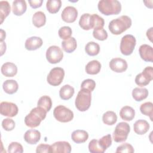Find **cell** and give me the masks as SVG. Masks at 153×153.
<instances>
[{
  "label": "cell",
  "instance_id": "1",
  "mask_svg": "<svg viewBox=\"0 0 153 153\" xmlns=\"http://www.w3.org/2000/svg\"><path fill=\"white\" fill-rule=\"evenodd\" d=\"M131 26V20L127 16H121L111 20L108 26L109 30L114 35H120Z\"/></svg>",
  "mask_w": 153,
  "mask_h": 153
},
{
  "label": "cell",
  "instance_id": "2",
  "mask_svg": "<svg viewBox=\"0 0 153 153\" xmlns=\"http://www.w3.org/2000/svg\"><path fill=\"white\" fill-rule=\"evenodd\" d=\"M47 112L44 109L41 107L37 106L33 108L25 118L26 126L30 128H35L39 126L41 122L45 118Z\"/></svg>",
  "mask_w": 153,
  "mask_h": 153
},
{
  "label": "cell",
  "instance_id": "3",
  "mask_svg": "<svg viewBox=\"0 0 153 153\" xmlns=\"http://www.w3.org/2000/svg\"><path fill=\"white\" fill-rule=\"evenodd\" d=\"M99 11L105 16L118 14L121 10V3L117 0H101L97 5Z\"/></svg>",
  "mask_w": 153,
  "mask_h": 153
},
{
  "label": "cell",
  "instance_id": "4",
  "mask_svg": "<svg viewBox=\"0 0 153 153\" xmlns=\"http://www.w3.org/2000/svg\"><path fill=\"white\" fill-rule=\"evenodd\" d=\"M91 102V91L87 89L81 88L75 99V104L76 109L81 112L86 111L89 109Z\"/></svg>",
  "mask_w": 153,
  "mask_h": 153
},
{
  "label": "cell",
  "instance_id": "5",
  "mask_svg": "<svg viewBox=\"0 0 153 153\" xmlns=\"http://www.w3.org/2000/svg\"><path fill=\"white\" fill-rule=\"evenodd\" d=\"M130 131V127L128 123L120 122L115 127L113 132V139L115 142L120 143L127 140Z\"/></svg>",
  "mask_w": 153,
  "mask_h": 153
},
{
  "label": "cell",
  "instance_id": "6",
  "mask_svg": "<svg viewBox=\"0 0 153 153\" xmlns=\"http://www.w3.org/2000/svg\"><path fill=\"white\" fill-rule=\"evenodd\" d=\"M136 44L135 37L130 34H127L122 37L120 43V51L124 56L132 54Z\"/></svg>",
  "mask_w": 153,
  "mask_h": 153
},
{
  "label": "cell",
  "instance_id": "7",
  "mask_svg": "<svg viewBox=\"0 0 153 153\" xmlns=\"http://www.w3.org/2000/svg\"><path fill=\"white\" fill-rule=\"evenodd\" d=\"M54 117L61 123H68L74 118V113L69 108L63 105H58L53 111Z\"/></svg>",
  "mask_w": 153,
  "mask_h": 153
},
{
  "label": "cell",
  "instance_id": "8",
  "mask_svg": "<svg viewBox=\"0 0 153 153\" xmlns=\"http://www.w3.org/2000/svg\"><path fill=\"white\" fill-rule=\"evenodd\" d=\"M65 71L60 67H56L51 69L47 75V81L48 83L53 86L59 85L63 80Z\"/></svg>",
  "mask_w": 153,
  "mask_h": 153
},
{
  "label": "cell",
  "instance_id": "9",
  "mask_svg": "<svg viewBox=\"0 0 153 153\" xmlns=\"http://www.w3.org/2000/svg\"><path fill=\"white\" fill-rule=\"evenodd\" d=\"M63 57V53L61 48L56 45H51L46 51V59L51 64L59 63Z\"/></svg>",
  "mask_w": 153,
  "mask_h": 153
},
{
  "label": "cell",
  "instance_id": "10",
  "mask_svg": "<svg viewBox=\"0 0 153 153\" xmlns=\"http://www.w3.org/2000/svg\"><path fill=\"white\" fill-rule=\"evenodd\" d=\"M153 79V69L152 66L146 67L142 73L137 74L135 78L136 84L140 87L147 85Z\"/></svg>",
  "mask_w": 153,
  "mask_h": 153
},
{
  "label": "cell",
  "instance_id": "11",
  "mask_svg": "<svg viewBox=\"0 0 153 153\" xmlns=\"http://www.w3.org/2000/svg\"><path fill=\"white\" fill-rule=\"evenodd\" d=\"M17 106L12 102H2L0 104V112L3 116L14 117L18 114Z\"/></svg>",
  "mask_w": 153,
  "mask_h": 153
},
{
  "label": "cell",
  "instance_id": "12",
  "mask_svg": "<svg viewBox=\"0 0 153 153\" xmlns=\"http://www.w3.org/2000/svg\"><path fill=\"white\" fill-rule=\"evenodd\" d=\"M111 69L117 73H122L127 69L128 65L126 60L116 57L111 59L109 63Z\"/></svg>",
  "mask_w": 153,
  "mask_h": 153
},
{
  "label": "cell",
  "instance_id": "13",
  "mask_svg": "<svg viewBox=\"0 0 153 153\" xmlns=\"http://www.w3.org/2000/svg\"><path fill=\"white\" fill-rule=\"evenodd\" d=\"M78 17L77 10L72 6H68L64 8L61 17L62 20L66 23L74 22Z\"/></svg>",
  "mask_w": 153,
  "mask_h": 153
},
{
  "label": "cell",
  "instance_id": "14",
  "mask_svg": "<svg viewBox=\"0 0 153 153\" xmlns=\"http://www.w3.org/2000/svg\"><path fill=\"white\" fill-rule=\"evenodd\" d=\"M71 146L66 141H58L51 145V152L53 153H70Z\"/></svg>",
  "mask_w": 153,
  "mask_h": 153
},
{
  "label": "cell",
  "instance_id": "15",
  "mask_svg": "<svg viewBox=\"0 0 153 153\" xmlns=\"http://www.w3.org/2000/svg\"><path fill=\"white\" fill-rule=\"evenodd\" d=\"M139 53L142 60L145 62H152L153 61V49L148 44H142L139 48Z\"/></svg>",
  "mask_w": 153,
  "mask_h": 153
},
{
  "label": "cell",
  "instance_id": "16",
  "mask_svg": "<svg viewBox=\"0 0 153 153\" xmlns=\"http://www.w3.org/2000/svg\"><path fill=\"white\" fill-rule=\"evenodd\" d=\"M42 39L38 36H31L27 38L25 44V48L29 51H33L39 48L42 45Z\"/></svg>",
  "mask_w": 153,
  "mask_h": 153
},
{
  "label": "cell",
  "instance_id": "17",
  "mask_svg": "<svg viewBox=\"0 0 153 153\" xmlns=\"http://www.w3.org/2000/svg\"><path fill=\"white\" fill-rule=\"evenodd\" d=\"M41 139V133L37 130H29L24 134L25 140L30 145L37 143Z\"/></svg>",
  "mask_w": 153,
  "mask_h": 153
},
{
  "label": "cell",
  "instance_id": "18",
  "mask_svg": "<svg viewBox=\"0 0 153 153\" xmlns=\"http://www.w3.org/2000/svg\"><path fill=\"white\" fill-rule=\"evenodd\" d=\"M1 71L5 76L13 77L17 73V67L12 62H5L2 65Z\"/></svg>",
  "mask_w": 153,
  "mask_h": 153
},
{
  "label": "cell",
  "instance_id": "19",
  "mask_svg": "<svg viewBox=\"0 0 153 153\" xmlns=\"http://www.w3.org/2000/svg\"><path fill=\"white\" fill-rule=\"evenodd\" d=\"M149 124L145 120H137L133 125L134 131L139 135L145 134L149 129Z\"/></svg>",
  "mask_w": 153,
  "mask_h": 153
},
{
  "label": "cell",
  "instance_id": "20",
  "mask_svg": "<svg viewBox=\"0 0 153 153\" xmlns=\"http://www.w3.org/2000/svg\"><path fill=\"white\" fill-rule=\"evenodd\" d=\"M27 9L26 1L24 0H16L13 2L12 11L16 16H19L23 14Z\"/></svg>",
  "mask_w": 153,
  "mask_h": 153
},
{
  "label": "cell",
  "instance_id": "21",
  "mask_svg": "<svg viewBox=\"0 0 153 153\" xmlns=\"http://www.w3.org/2000/svg\"><path fill=\"white\" fill-rule=\"evenodd\" d=\"M71 138L76 143H82L87 141L88 138V134L85 130H76L72 133Z\"/></svg>",
  "mask_w": 153,
  "mask_h": 153
},
{
  "label": "cell",
  "instance_id": "22",
  "mask_svg": "<svg viewBox=\"0 0 153 153\" xmlns=\"http://www.w3.org/2000/svg\"><path fill=\"white\" fill-rule=\"evenodd\" d=\"M4 91L9 94H13L17 92L19 88L17 82L14 79H7L2 84Z\"/></svg>",
  "mask_w": 153,
  "mask_h": 153
},
{
  "label": "cell",
  "instance_id": "23",
  "mask_svg": "<svg viewBox=\"0 0 153 153\" xmlns=\"http://www.w3.org/2000/svg\"><path fill=\"white\" fill-rule=\"evenodd\" d=\"M120 116L124 121H131L134 118L135 111L131 106H124L120 111Z\"/></svg>",
  "mask_w": 153,
  "mask_h": 153
},
{
  "label": "cell",
  "instance_id": "24",
  "mask_svg": "<svg viewBox=\"0 0 153 153\" xmlns=\"http://www.w3.org/2000/svg\"><path fill=\"white\" fill-rule=\"evenodd\" d=\"M100 63L96 60L89 62L85 66V70L87 74L90 75H96L99 73L101 69Z\"/></svg>",
  "mask_w": 153,
  "mask_h": 153
},
{
  "label": "cell",
  "instance_id": "25",
  "mask_svg": "<svg viewBox=\"0 0 153 153\" xmlns=\"http://www.w3.org/2000/svg\"><path fill=\"white\" fill-rule=\"evenodd\" d=\"M79 25L84 30H88L92 29L91 14L88 13L83 14L79 19Z\"/></svg>",
  "mask_w": 153,
  "mask_h": 153
},
{
  "label": "cell",
  "instance_id": "26",
  "mask_svg": "<svg viewBox=\"0 0 153 153\" xmlns=\"http://www.w3.org/2000/svg\"><path fill=\"white\" fill-rule=\"evenodd\" d=\"M77 47L76 41L75 38L71 37L68 39L62 42V47L63 50L68 53H72L75 50Z\"/></svg>",
  "mask_w": 153,
  "mask_h": 153
},
{
  "label": "cell",
  "instance_id": "27",
  "mask_svg": "<svg viewBox=\"0 0 153 153\" xmlns=\"http://www.w3.org/2000/svg\"><path fill=\"white\" fill-rule=\"evenodd\" d=\"M75 93L74 88L72 86L66 84L62 86L59 90L60 97L63 100H69L74 95Z\"/></svg>",
  "mask_w": 153,
  "mask_h": 153
},
{
  "label": "cell",
  "instance_id": "28",
  "mask_svg": "<svg viewBox=\"0 0 153 153\" xmlns=\"http://www.w3.org/2000/svg\"><path fill=\"white\" fill-rule=\"evenodd\" d=\"M148 96V91L145 88L136 87L132 91V97L137 102L145 99Z\"/></svg>",
  "mask_w": 153,
  "mask_h": 153
},
{
  "label": "cell",
  "instance_id": "29",
  "mask_svg": "<svg viewBox=\"0 0 153 153\" xmlns=\"http://www.w3.org/2000/svg\"><path fill=\"white\" fill-rule=\"evenodd\" d=\"M46 22L45 14L42 11H37L32 16V23L36 27H41Z\"/></svg>",
  "mask_w": 153,
  "mask_h": 153
},
{
  "label": "cell",
  "instance_id": "30",
  "mask_svg": "<svg viewBox=\"0 0 153 153\" xmlns=\"http://www.w3.org/2000/svg\"><path fill=\"white\" fill-rule=\"evenodd\" d=\"M10 5L8 1H0V19L1 24H2L4 19L10 13Z\"/></svg>",
  "mask_w": 153,
  "mask_h": 153
},
{
  "label": "cell",
  "instance_id": "31",
  "mask_svg": "<svg viewBox=\"0 0 153 153\" xmlns=\"http://www.w3.org/2000/svg\"><path fill=\"white\" fill-rule=\"evenodd\" d=\"M85 51L88 55L90 56H94L99 54L100 51V46L97 43L90 41L85 45Z\"/></svg>",
  "mask_w": 153,
  "mask_h": 153
},
{
  "label": "cell",
  "instance_id": "32",
  "mask_svg": "<svg viewBox=\"0 0 153 153\" xmlns=\"http://www.w3.org/2000/svg\"><path fill=\"white\" fill-rule=\"evenodd\" d=\"M62 6L60 0H48L46 3V8L48 11L51 14L57 13Z\"/></svg>",
  "mask_w": 153,
  "mask_h": 153
},
{
  "label": "cell",
  "instance_id": "33",
  "mask_svg": "<svg viewBox=\"0 0 153 153\" xmlns=\"http://www.w3.org/2000/svg\"><path fill=\"white\" fill-rule=\"evenodd\" d=\"M102 121L104 124L108 126L114 125L117 121V116L114 111H109L103 114Z\"/></svg>",
  "mask_w": 153,
  "mask_h": 153
},
{
  "label": "cell",
  "instance_id": "34",
  "mask_svg": "<svg viewBox=\"0 0 153 153\" xmlns=\"http://www.w3.org/2000/svg\"><path fill=\"white\" fill-rule=\"evenodd\" d=\"M37 106L41 107L44 109L47 112H48L52 106L51 99L47 95L41 96L38 101Z\"/></svg>",
  "mask_w": 153,
  "mask_h": 153
},
{
  "label": "cell",
  "instance_id": "35",
  "mask_svg": "<svg viewBox=\"0 0 153 153\" xmlns=\"http://www.w3.org/2000/svg\"><path fill=\"white\" fill-rule=\"evenodd\" d=\"M141 113L146 116H148L150 120L152 121L153 115V103L151 102H147L142 103L140 106Z\"/></svg>",
  "mask_w": 153,
  "mask_h": 153
},
{
  "label": "cell",
  "instance_id": "36",
  "mask_svg": "<svg viewBox=\"0 0 153 153\" xmlns=\"http://www.w3.org/2000/svg\"><path fill=\"white\" fill-rule=\"evenodd\" d=\"M92 18V29H96L99 28H103L105 25L104 19L97 15V14H91Z\"/></svg>",
  "mask_w": 153,
  "mask_h": 153
},
{
  "label": "cell",
  "instance_id": "37",
  "mask_svg": "<svg viewBox=\"0 0 153 153\" xmlns=\"http://www.w3.org/2000/svg\"><path fill=\"white\" fill-rule=\"evenodd\" d=\"M98 143L100 146L105 151L112 144L111 135L108 134L103 136L98 140Z\"/></svg>",
  "mask_w": 153,
  "mask_h": 153
},
{
  "label": "cell",
  "instance_id": "38",
  "mask_svg": "<svg viewBox=\"0 0 153 153\" xmlns=\"http://www.w3.org/2000/svg\"><path fill=\"white\" fill-rule=\"evenodd\" d=\"M88 150L91 153H103L105 152L99 145L97 139H93L89 142Z\"/></svg>",
  "mask_w": 153,
  "mask_h": 153
},
{
  "label": "cell",
  "instance_id": "39",
  "mask_svg": "<svg viewBox=\"0 0 153 153\" xmlns=\"http://www.w3.org/2000/svg\"><path fill=\"white\" fill-rule=\"evenodd\" d=\"M93 35L94 38L99 41H104L108 38V33L103 28L94 29Z\"/></svg>",
  "mask_w": 153,
  "mask_h": 153
},
{
  "label": "cell",
  "instance_id": "40",
  "mask_svg": "<svg viewBox=\"0 0 153 153\" xmlns=\"http://www.w3.org/2000/svg\"><path fill=\"white\" fill-rule=\"evenodd\" d=\"M58 33L61 39L66 40L71 38L72 31L69 26H63L59 29Z\"/></svg>",
  "mask_w": 153,
  "mask_h": 153
},
{
  "label": "cell",
  "instance_id": "41",
  "mask_svg": "<svg viewBox=\"0 0 153 153\" xmlns=\"http://www.w3.org/2000/svg\"><path fill=\"white\" fill-rule=\"evenodd\" d=\"M23 152V148L20 143L13 142L8 145V152L9 153H22Z\"/></svg>",
  "mask_w": 153,
  "mask_h": 153
},
{
  "label": "cell",
  "instance_id": "42",
  "mask_svg": "<svg viewBox=\"0 0 153 153\" xmlns=\"http://www.w3.org/2000/svg\"><path fill=\"white\" fill-rule=\"evenodd\" d=\"M134 152V150L133 146L128 143H124L118 146L115 151L116 153H133Z\"/></svg>",
  "mask_w": 153,
  "mask_h": 153
},
{
  "label": "cell",
  "instance_id": "43",
  "mask_svg": "<svg viewBox=\"0 0 153 153\" xmlns=\"http://www.w3.org/2000/svg\"><path fill=\"white\" fill-rule=\"evenodd\" d=\"M16 124L13 120L8 118L4 119L2 121V127L6 131H11L15 127Z\"/></svg>",
  "mask_w": 153,
  "mask_h": 153
},
{
  "label": "cell",
  "instance_id": "44",
  "mask_svg": "<svg viewBox=\"0 0 153 153\" xmlns=\"http://www.w3.org/2000/svg\"><path fill=\"white\" fill-rule=\"evenodd\" d=\"M95 87H96V82L92 79H84L81 84V88L87 89L90 90L91 92L94 90Z\"/></svg>",
  "mask_w": 153,
  "mask_h": 153
},
{
  "label": "cell",
  "instance_id": "45",
  "mask_svg": "<svg viewBox=\"0 0 153 153\" xmlns=\"http://www.w3.org/2000/svg\"><path fill=\"white\" fill-rule=\"evenodd\" d=\"M36 152L37 153H39V152L49 153V152H51V145H48V144H43V143L39 144L36 147Z\"/></svg>",
  "mask_w": 153,
  "mask_h": 153
},
{
  "label": "cell",
  "instance_id": "46",
  "mask_svg": "<svg viewBox=\"0 0 153 153\" xmlns=\"http://www.w3.org/2000/svg\"><path fill=\"white\" fill-rule=\"evenodd\" d=\"M43 1L42 0H36V1H29V3L30 4V6L32 8H37L40 7H41Z\"/></svg>",
  "mask_w": 153,
  "mask_h": 153
},
{
  "label": "cell",
  "instance_id": "47",
  "mask_svg": "<svg viewBox=\"0 0 153 153\" xmlns=\"http://www.w3.org/2000/svg\"><path fill=\"white\" fill-rule=\"evenodd\" d=\"M152 29H153L152 27H151L146 32V36L151 42L152 41Z\"/></svg>",
  "mask_w": 153,
  "mask_h": 153
},
{
  "label": "cell",
  "instance_id": "48",
  "mask_svg": "<svg viewBox=\"0 0 153 153\" xmlns=\"http://www.w3.org/2000/svg\"><path fill=\"white\" fill-rule=\"evenodd\" d=\"M1 56H2L6 51V44L4 42H1Z\"/></svg>",
  "mask_w": 153,
  "mask_h": 153
},
{
  "label": "cell",
  "instance_id": "49",
  "mask_svg": "<svg viewBox=\"0 0 153 153\" xmlns=\"http://www.w3.org/2000/svg\"><path fill=\"white\" fill-rule=\"evenodd\" d=\"M5 36H6L5 32L4 30L1 29V42H3L4 39L5 38Z\"/></svg>",
  "mask_w": 153,
  "mask_h": 153
}]
</instances>
